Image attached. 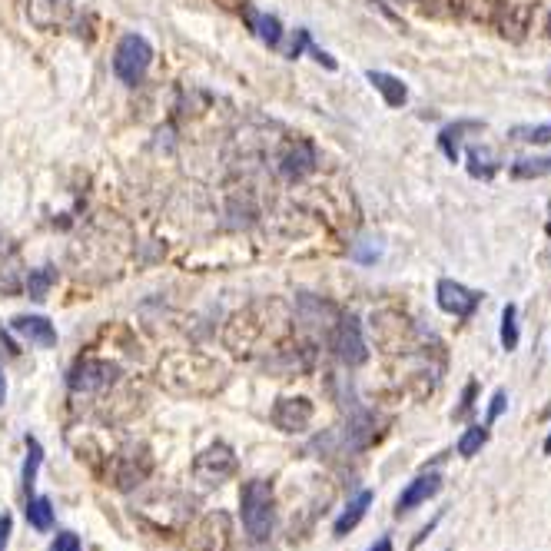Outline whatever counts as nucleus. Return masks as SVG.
Instances as JSON below:
<instances>
[{
  "instance_id": "nucleus-13",
  "label": "nucleus",
  "mask_w": 551,
  "mask_h": 551,
  "mask_svg": "<svg viewBox=\"0 0 551 551\" xmlns=\"http://www.w3.org/2000/svg\"><path fill=\"white\" fill-rule=\"evenodd\" d=\"M336 319H339V309L332 303H326V299L309 296V293L296 296V322H303L306 329H322V336L329 339Z\"/></svg>"
},
{
  "instance_id": "nucleus-4",
  "label": "nucleus",
  "mask_w": 551,
  "mask_h": 551,
  "mask_svg": "<svg viewBox=\"0 0 551 551\" xmlns=\"http://www.w3.org/2000/svg\"><path fill=\"white\" fill-rule=\"evenodd\" d=\"M153 64V47L147 37L140 34H123L117 50H113V74L127 87H137V83L147 77V70Z\"/></svg>"
},
{
  "instance_id": "nucleus-32",
  "label": "nucleus",
  "mask_w": 551,
  "mask_h": 551,
  "mask_svg": "<svg viewBox=\"0 0 551 551\" xmlns=\"http://www.w3.org/2000/svg\"><path fill=\"white\" fill-rule=\"evenodd\" d=\"M475 392H478V382L472 379L469 386H465V392H462V405L455 409V419H469V412L475 409Z\"/></svg>"
},
{
  "instance_id": "nucleus-2",
  "label": "nucleus",
  "mask_w": 551,
  "mask_h": 551,
  "mask_svg": "<svg viewBox=\"0 0 551 551\" xmlns=\"http://www.w3.org/2000/svg\"><path fill=\"white\" fill-rule=\"evenodd\" d=\"M239 518L253 542H266L273 535L276 512H273V482L269 478H249L239 492Z\"/></svg>"
},
{
  "instance_id": "nucleus-31",
  "label": "nucleus",
  "mask_w": 551,
  "mask_h": 551,
  "mask_svg": "<svg viewBox=\"0 0 551 551\" xmlns=\"http://www.w3.org/2000/svg\"><path fill=\"white\" fill-rule=\"evenodd\" d=\"M50 551H83V542L74 532H57V538L50 542Z\"/></svg>"
},
{
  "instance_id": "nucleus-35",
  "label": "nucleus",
  "mask_w": 551,
  "mask_h": 551,
  "mask_svg": "<svg viewBox=\"0 0 551 551\" xmlns=\"http://www.w3.org/2000/svg\"><path fill=\"white\" fill-rule=\"evenodd\" d=\"M309 40H313V37H309V30H296V44H293V50H289V57L296 60L309 47Z\"/></svg>"
},
{
  "instance_id": "nucleus-9",
  "label": "nucleus",
  "mask_w": 551,
  "mask_h": 551,
  "mask_svg": "<svg viewBox=\"0 0 551 551\" xmlns=\"http://www.w3.org/2000/svg\"><path fill=\"white\" fill-rule=\"evenodd\" d=\"M435 303H439L442 313H449L455 319H472L475 309L482 306V293H475L459 279H439L435 283Z\"/></svg>"
},
{
  "instance_id": "nucleus-23",
  "label": "nucleus",
  "mask_w": 551,
  "mask_h": 551,
  "mask_svg": "<svg viewBox=\"0 0 551 551\" xmlns=\"http://www.w3.org/2000/svg\"><path fill=\"white\" fill-rule=\"evenodd\" d=\"M54 283H57V269L54 266L30 269V273L24 276V293L30 299H37V303H44V299L50 296V289H54Z\"/></svg>"
},
{
  "instance_id": "nucleus-16",
  "label": "nucleus",
  "mask_w": 551,
  "mask_h": 551,
  "mask_svg": "<svg viewBox=\"0 0 551 551\" xmlns=\"http://www.w3.org/2000/svg\"><path fill=\"white\" fill-rule=\"evenodd\" d=\"M10 329L20 332L27 342H34V346H40V349L57 346V329L47 316H14L10 319Z\"/></svg>"
},
{
  "instance_id": "nucleus-22",
  "label": "nucleus",
  "mask_w": 551,
  "mask_h": 551,
  "mask_svg": "<svg viewBox=\"0 0 551 551\" xmlns=\"http://www.w3.org/2000/svg\"><path fill=\"white\" fill-rule=\"evenodd\" d=\"M27 525L34 532H50L54 528V502L47 495H27Z\"/></svg>"
},
{
  "instance_id": "nucleus-37",
  "label": "nucleus",
  "mask_w": 551,
  "mask_h": 551,
  "mask_svg": "<svg viewBox=\"0 0 551 551\" xmlns=\"http://www.w3.org/2000/svg\"><path fill=\"white\" fill-rule=\"evenodd\" d=\"M366 551H395V548H392V538H389V535H382V538H376V542H372Z\"/></svg>"
},
{
  "instance_id": "nucleus-21",
  "label": "nucleus",
  "mask_w": 551,
  "mask_h": 551,
  "mask_svg": "<svg viewBox=\"0 0 551 551\" xmlns=\"http://www.w3.org/2000/svg\"><path fill=\"white\" fill-rule=\"evenodd\" d=\"M369 83L382 93V100H386V107H402L405 100H409V87L399 80V77H392L386 74V70H369Z\"/></svg>"
},
{
  "instance_id": "nucleus-33",
  "label": "nucleus",
  "mask_w": 551,
  "mask_h": 551,
  "mask_svg": "<svg viewBox=\"0 0 551 551\" xmlns=\"http://www.w3.org/2000/svg\"><path fill=\"white\" fill-rule=\"evenodd\" d=\"M306 50H309V54H313V57L319 60V64L326 67V70H336V67H339L336 60H332V57L326 54V50H322V47H316V44H313V40H309V47H306Z\"/></svg>"
},
{
  "instance_id": "nucleus-26",
  "label": "nucleus",
  "mask_w": 551,
  "mask_h": 551,
  "mask_svg": "<svg viewBox=\"0 0 551 551\" xmlns=\"http://www.w3.org/2000/svg\"><path fill=\"white\" fill-rule=\"evenodd\" d=\"M27 462H24V492L34 495V485H37V472L44 465V445H40L34 435H27Z\"/></svg>"
},
{
  "instance_id": "nucleus-3",
  "label": "nucleus",
  "mask_w": 551,
  "mask_h": 551,
  "mask_svg": "<svg viewBox=\"0 0 551 551\" xmlns=\"http://www.w3.org/2000/svg\"><path fill=\"white\" fill-rule=\"evenodd\" d=\"M273 306L276 303H253V306H246V309H239V313L226 322V329H223V346L226 349H233V352H249L256 346L259 339L269 332V313H273Z\"/></svg>"
},
{
  "instance_id": "nucleus-25",
  "label": "nucleus",
  "mask_w": 551,
  "mask_h": 551,
  "mask_svg": "<svg viewBox=\"0 0 551 551\" xmlns=\"http://www.w3.org/2000/svg\"><path fill=\"white\" fill-rule=\"evenodd\" d=\"M488 445V425H469L462 435H459V442H455V452L462 455V459H475L478 452H482Z\"/></svg>"
},
{
  "instance_id": "nucleus-30",
  "label": "nucleus",
  "mask_w": 551,
  "mask_h": 551,
  "mask_svg": "<svg viewBox=\"0 0 551 551\" xmlns=\"http://www.w3.org/2000/svg\"><path fill=\"white\" fill-rule=\"evenodd\" d=\"M505 409H508V392L505 389H495L492 392V402H488V412H485V425H488V429H492V425L502 419Z\"/></svg>"
},
{
  "instance_id": "nucleus-7",
  "label": "nucleus",
  "mask_w": 551,
  "mask_h": 551,
  "mask_svg": "<svg viewBox=\"0 0 551 551\" xmlns=\"http://www.w3.org/2000/svg\"><path fill=\"white\" fill-rule=\"evenodd\" d=\"M236 469H239V459L226 442H213L210 449H203L193 459V475H196V482H203V485L230 482V478L236 475Z\"/></svg>"
},
{
  "instance_id": "nucleus-41",
  "label": "nucleus",
  "mask_w": 551,
  "mask_h": 551,
  "mask_svg": "<svg viewBox=\"0 0 551 551\" xmlns=\"http://www.w3.org/2000/svg\"><path fill=\"white\" fill-rule=\"evenodd\" d=\"M545 233H548V236H551V220H548V226H545Z\"/></svg>"
},
{
  "instance_id": "nucleus-34",
  "label": "nucleus",
  "mask_w": 551,
  "mask_h": 551,
  "mask_svg": "<svg viewBox=\"0 0 551 551\" xmlns=\"http://www.w3.org/2000/svg\"><path fill=\"white\" fill-rule=\"evenodd\" d=\"M10 532H14V518H10V512H4V515H0V551L7 548Z\"/></svg>"
},
{
  "instance_id": "nucleus-11",
  "label": "nucleus",
  "mask_w": 551,
  "mask_h": 551,
  "mask_svg": "<svg viewBox=\"0 0 551 551\" xmlns=\"http://www.w3.org/2000/svg\"><path fill=\"white\" fill-rule=\"evenodd\" d=\"M313 402L306 399V395H283V399H276L273 412H269V419L279 432L286 435H299L309 429V422H313Z\"/></svg>"
},
{
  "instance_id": "nucleus-24",
  "label": "nucleus",
  "mask_w": 551,
  "mask_h": 551,
  "mask_svg": "<svg viewBox=\"0 0 551 551\" xmlns=\"http://www.w3.org/2000/svg\"><path fill=\"white\" fill-rule=\"evenodd\" d=\"M465 160H469V173L475 176V180H492V176L498 173V163L492 150L485 147H469V153H465Z\"/></svg>"
},
{
  "instance_id": "nucleus-14",
  "label": "nucleus",
  "mask_w": 551,
  "mask_h": 551,
  "mask_svg": "<svg viewBox=\"0 0 551 551\" xmlns=\"http://www.w3.org/2000/svg\"><path fill=\"white\" fill-rule=\"evenodd\" d=\"M27 17L37 30H60L74 17V4L70 0H27Z\"/></svg>"
},
{
  "instance_id": "nucleus-19",
  "label": "nucleus",
  "mask_w": 551,
  "mask_h": 551,
  "mask_svg": "<svg viewBox=\"0 0 551 551\" xmlns=\"http://www.w3.org/2000/svg\"><path fill=\"white\" fill-rule=\"evenodd\" d=\"M20 286H24V276H20L17 249L0 236V293L14 296V293H20Z\"/></svg>"
},
{
  "instance_id": "nucleus-39",
  "label": "nucleus",
  "mask_w": 551,
  "mask_h": 551,
  "mask_svg": "<svg viewBox=\"0 0 551 551\" xmlns=\"http://www.w3.org/2000/svg\"><path fill=\"white\" fill-rule=\"evenodd\" d=\"M545 34H548V40H551V10H548V17H545Z\"/></svg>"
},
{
  "instance_id": "nucleus-18",
  "label": "nucleus",
  "mask_w": 551,
  "mask_h": 551,
  "mask_svg": "<svg viewBox=\"0 0 551 551\" xmlns=\"http://www.w3.org/2000/svg\"><path fill=\"white\" fill-rule=\"evenodd\" d=\"M243 17L256 40H263L266 47H279V40H283V24H279V17L259 14V10H253L249 4H243Z\"/></svg>"
},
{
  "instance_id": "nucleus-17",
  "label": "nucleus",
  "mask_w": 551,
  "mask_h": 551,
  "mask_svg": "<svg viewBox=\"0 0 551 551\" xmlns=\"http://www.w3.org/2000/svg\"><path fill=\"white\" fill-rule=\"evenodd\" d=\"M376 502V495H372V488H362V492H356L349 498V505L342 508V515L336 518V525H332V535L336 538H346L352 528H356L362 518H366L369 512V505Z\"/></svg>"
},
{
  "instance_id": "nucleus-5",
  "label": "nucleus",
  "mask_w": 551,
  "mask_h": 551,
  "mask_svg": "<svg viewBox=\"0 0 551 551\" xmlns=\"http://www.w3.org/2000/svg\"><path fill=\"white\" fill-rule=\"evenodd\" d=\"M123 376V369L117 366V362H110V359H80L74 369H70V392H77V395H93V392H107L113 389L120 382Z\"/></svg>"
},
{
  "instance_id": "nucleus-20",
  "label": "nucleus",
  "mask_w": 551,
  "mask_h": 551,
  "mask_svg": "<svg viewBox=\"0 0 551 551\" xmlns=\"http://www.w3.org/2000/svg\"><path fill=\"white\" fill-rule=\"evenodd\" d=\"M475 130H485V123H478V120H459V123H449V127L439 133V147H442L445 157H449V163H459L462 160V140H465V133H475Z\"/></svg>"
},
{
  "instance_id": "nucleus-1",
  "label": "nucleus",
  "mask_w": 551,
  "mask_h": 551,
  "mask_svg": "<svg viewBox=\"0 0 551 551\" xmlns=\"http://www.w3.org/2000/svg\"><path fill=\"white\" fill-rule=\"evenodd\" d=\"M157 382L180 399H206V395H216L226 386V369L206 352L180 349L160 359Z\"/></svg>"
},
{
  "instance_id": "nucleus-6",
  "label": "nucleus",
  "mask_w": 551,
  "mask_h": 551,
  "mask_svg": "<svg viewBox=\"0 0 551 551\" xmlns=\"http://www.w3.org/2000/svg\"><path fill=\"white\" fill-rule=\"evenodd\" d=\"M329 346L336 352V359L342 366H362L369 359V346L362 339V322L352 316V313H339L336 326L329 332Z\"/></svg>"
},
{
  "instance_id": "nucleus-8",
  "label": "nucleus",
  "mask_w": 551,
  "mask_h": 551,
  "mask_svg": "<svg viewBox=\"0 0 551 551\" xmlns=\"http://www.w3.org/2000/svg\"><path fill=\"white\" fill-rule=\"evenodd\" d=\"M153 472V455L147 445H123V449L113 455V485L130 492V488L143 485Z\"/></svg>"
},
{
  "instance_id": "nucleus-29",
  "label": "nucleus",
  "mask_w": 551,
  "mask_h": 551,
  "mask_svg": "<svg viewBox=\"0 0 551 551\" xmlns=\"http://www.w3.org/2000/svg\"><path fill=\"white\" fill-rule=\"evenodd\" d=\"M498 339H502V349L505 352H515L518 349V306L515 303H508L502 309V329H498Z\"/></svg>"
},
{
  "instance_id": "nucleus-10",
  "label": "nucleus",
  "mask_w": 551,
  "mask_h": 551,
  "mask_svg": "<svg viewBox=\"0 0 551 551\" xmlns=\"http://www.w3.org/2000/svg\"><path fill=\"white\" fill-rule=\"evenodd\" d=\"M233 542V522L226 512H210L200 518V525L190 532L193 551H230Z\"/></svg>"
},
{
  "instance_id": "nucleus-12",
  "label": "nucleus",
  "mask_w": 551,
  "mask_h": 551,
  "mask_svg": "<svg viewBox=\"0 0 551 551\" xmlns=\"http://www.w3.org/2000/svg\"><path fill=\"white\" fill-rule=\"evenodd\" d=\"M316 163H319V153H316L313 140H293V143H286L283 153H279V173L293 183L306 180V176L316 170Z\"/></svg>"
},
{
  "instance_id": "nucleus-36",
  "label": "nucleus",
  "mask_w": 551,
  "mask_h": 551,
  "mask_svg": "<svg viewBox=\"0 0 551 551\" xmlns=\"http://www.w3.org/2000/svg\"><path fill=\"white\" fill-rule=\"evenodd\" d=\"M439 522H442V515H439V518H432V522H429V525H425V528H422V532H419V535H415V538H412V548H419V545L425 542V538H429V535L435 532V528H439Z\"/></svg>"
},
{
  "instance_id": "nucleus-38",
  "label": "nucleus",
  "mask_w": 551,
  "mask_h": 551,
  "mask_svg": "<svg viewBox=\"0 0 551 551\" xmlns=\"http://www.w3.org/2000/svg\"><path fill=\"white\" fill-rule=\"evenodd\" d=\"M7 402V376H4V369H0V405Z\"/></svg>"
},
{
  "instance_id": "nucleus-40",
  "label": "nucleus",
  "mask_w": 551,
  "mask_h": 551,
  "mask_svg": "<svg viewBox=\"0 0 551 551\" xmlns=\"http://www.w3.org/2000/svg\"><path fill=\"white\" fill-rule=\"evenodd\" d=\"M542 452L551 455V432H548V439H545V445H542Z\"/></svg>"
},
{
  "instance_id": "nucleus-15",
  "label": "nucleus",
  "mask_w": 551,
  "mask_h": 551,
  "mask_svg": "<svg viewBox=\"0 0 551 551\" xmlns=\"http://www.w3.org/2000/svg\"><path fill=\"white\" fill-rule=\"evenodd\" d=\"M439 492H442V472H422V475H415L412 482L402 488L399 502H395V515L412 512V508L425 505L429 498H435Z\"/></svg>"
},
{
  "instance_id": "nucleus-42",
  "label": "nucleus",
  "mask_w": 551,
  "mask_h": 551,
  "mask_svg": "<svg viewBox=\"0 0 551 551\" xmlns=\"http://www.w3.org/2000/svg\"><path fill=\"white\" fill-rule=\"evenodd\" d=\"M548 213H551V203H548Z\"/></svg>"
},
{
  "instance_id": "nucleus-27",
  "label": "nucleus",
  "mask_w": 551,
  "mask_h": 551,
  "mask_svg": "<svg viewBox=\"0 0 551 551\" xmlns=\"http://www.w3.org/2000/svg\"><path fill=\"white\" fill-rule=\"evenodd\" d=\"M515 180H542V176H551V157H525V160H515L512 170Z\"/></svg>"
},
{
  "instance_id": "nucleus-28",
  "label": "nucleus",
  "mask_w": 551,
  "mask_h": 551,
  "mask_svg": "<svg viewBox=\"0 0 551 551\" xmlns=\"http://www.w3.org/2000/svg\"><path fill=\"white\" fill-rule=\"evenodd\" d=\"M508 140L545 147V143H551V120L548 123H528V127H512L508 130Z\"/></svg>"
}]
</instances>
